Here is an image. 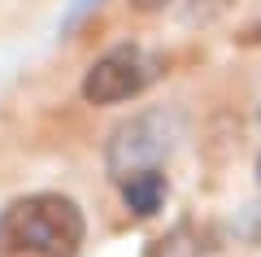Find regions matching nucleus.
Instances as JSON below:
<instances>
[{
    "mask_svg": "<svg viewBox=\"0 0 261 257\" xmlns=\"http://www.w3.org/2000/svg\"><path fill=\"white\" fill-rule=\"evenodd\" d=\"M83 244V214L70 196L35 192L5 205L0 253L5 257H74Z\"/></svg>",
    "mask_w": 261,
    "mask_h": 257,
    "instance_id": "f257e3e1",
    "label": "nucleus"
},
{
    "mask_svg": "<svg viewBox=\"0 0 261 257\" xmlns=\"http://www.w3.org/2000/svg\"><path fill=\"white\" fill-rule=\"evenodd\" d=\"M152 83V61L140 48H113L100 61H92V70L83 74V101L92 105H118L140 96Z\"/></svg>",
    "mask_w": 261,
    "mask_h": 257,
    "instance_id": "f03ea898",
    "label": "nucleus"
},
{
    "mask_svg": "<svg viewBox=\"0 0 261 257\" xmlns=\"http://www.w3.org/2000/svg\"><path fill=\"white\" fill-rule=\"evenodd\" d=\"M170 135H166V118L161 113H140V118L122 122L109 139V170L113 179H126L135 170H152L166 157Z\"/></svg>",
    "mask_w": 261,
    "mask_h": 257,
    "instance_id": "7ed1b4c3",
    "label": "nucleus"
},
{
    "mask_svg": "<svg viewBox=\"0 0 261 257\" xmlns=\"http://www.w3.org/2000/svg\"><path fill=\"white\" fill-rule=\"evenodd\" d=\"M122 201H126V209L140 214V218H152L161 209V201H166V175H161L157 166L126 175L122 179Z\"/></svg>",
    "mask_w": 261,
    "mask_h": 257,
    "instance_id": "20e7f679",
    "label": "nucleus"
},
{
    "mask_svg": "<svg viewBox=\"0 0 261 257\" xmlns=\"http://www.w3.org/2000/svg\"><path fill=\"white\" fill-rule=\"evenodd\" d=\"M170 0H130V9H140V13H157V9H166Z\"/></svg>",
    "mask_w": 261,
    "mask_h": 257,
    "instance_id": "39448f33",
    "label": "nucleus"
},
{
    "mask_svg": "<svg viewBox=\"0 0 261 257\" xmlns=\"http://www.w3.org/2000/svg\"><path fill=\"white\" fill-rule=\"evenodd\" d=\"M257 179H261V161H257Z\"/></svg>",
    "mask_w": 261,
    "mask_h": 257,
    "instance_id": "423d86ee",
    "label": "nucleus"
}]
</instances>
